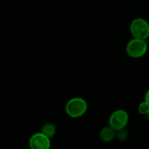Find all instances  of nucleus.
<instances>
[{
  "instance_id": "obj_1",
  "label": "nucleus",
  "mask_w": 149,
  "mask_h": 149,
  "mask_svg": "<svg viewBox=\"0 0 149 149\" xmlns=\"http://www.w3.org/2000/svg\"><path fill=\"white\" fill-rule=\"evenodd\" d=\"M88 109L87 102L84 98L75 97L70 99L65 105V113L68 116L74 119L81 117L85 114Z\"/></svg>"
},
{
  "instance_id": "obj_2",
  "label": "nucleus",
  "mask_w": 149,
  "mask_h": 149,
  "mask_svg": "<svg viewBox=\"0 0 149 149\" xmlns=\"http://www.w3.org/2000/svg\"><path fill=\"white\" fill-rule=\"evenodd\" d=\"M130 31L133 38L147 40L149 38V23L145 19L137 17L131 22Z\"/></svg>"
},
{
  "instance_id": "obj_3",
  "label": "nucleus",
  "mask_w": 149,
  "mask_h": 149,
  "mask_svg": "<svg viewBox=\"0 0 149 149\" xmlns=\"http://www.w3.org/2000/svg\"><path fill=\"white\" fill-rule=\"evenodd\" d=\"M148 42L146 40L133 38L126 46V52L132 58H140L146 55L148 50Z\"/></svg>"
},
{
  "instance_id": "obj_4",
  "label": "nucleus",
  "mask_w": 149,
  "mask_h": 149,
  "mask_svg": "<svg viewBox=\"0 0 149 149\" xmlns=\"http://www.w3.org/2000/svg\"><path fill=\"white\" fill-rule=\"evenodd\" d=\"M129 114L124 109H118L111 114L109 120V126L116 131L126 127L129 122Z\"/></svg>"
},
{
  "instance_id": "obj_5",
  "label": "nucleus",
  "mask_w": 149,
  "mask_h": 149,
  "mask_svg": "<svg viewBox=\"0 0 149 149\" xmlns=\"http://www.w3.org/2000/svg\"><path fill=\"white\" fill-rule=\"evenodd\" d=\"M50 138L42 132H36L29 139L30 149H50Z\"/></svg>"
},
{
  "instance_id": "obj_6",
  "label": "nucleus",
  "mask_w": 149,
  "mask_h": 149,
  "mask_svg": "<svg viewBox=\"0 0 149 149\" xmlns=\"http://www.w3.org/2000/svg\"><path fill=\"white\" fill-rule=\"evenodd\" d=\"M116 131L109 125L107 127H105L100 132V139L103 142H111L116 138Z\"/></svg>"
},
{
  "instance_id": "obj_7",
  "label": "nucleus",
  "mask_w": 149,
  "mask_h": 149,
  "mask_svg": "<svg viewBox=\"0 0 149 149\" xmlns=\"http://www.w3.org/2000/svg\"><path fill=\"white\" fill-rule=\"evenodd\" d=\"M56 127L52 123H47L43 125L41 130V132L46 135L49 138H52L55 136L56 133Z\"/></svg>"
},
{
  "instance_id": "obj_8",
  "label": "nucleus",
  "mask_w": 149,
  "mask_h": 149,
  "mask_svg": "<svg viewBox=\"0 0 149 149\" xmlns=\"http://www.w3.org/2000/svg\"><path fill=\"white\" fill-rule=\"evenodd\" d=\"M128 137H129V133L125 128L119 130L116 132V138H117L118 141H121V142L126 141L128 139Z\"/></svg>"
},
{
  "instance_id": "obj_9",
  "label": "nucleus",
  "mask_w": 149,
  "mask_h": 149,
  "mask_svg": "<svg viewBox=\"0 0 149 149\" xmlns=\"http://www.w3.org/2000/svg\"><path fill=\"white\" fill-rule=\"evenodd\" d=\"M149 111V104L146 100L141 102L138 106V112L142 115H147Z\"/></svg>"
},
{
  "instance_id": "obj_10",
  "label": "nucleus",
  "mask_w": 149,
  "mask_h": 149,
  "mask_svg": "<svg viewBox=\"0 0 149 149\" xmlns=\"http://www.w3.org/2000/svg\"><path fill=\"white\" fill-rule=\"evenodd\" d=\"M145 100L149 104V89L147 90L146 93L145 95Z\"/></svg>"
},
{
  "instance_id": "obj_11",
  "label": "nucleus",
  "mask_w": 149,
  "mask_h": 149,
  "mask_svg": "<svg viewBox=\"0 0 149 149\" xmlns=\"http://www.w3.org/2000/svg\"><path fill=\"white\" fill-rule=\"evenodd\" d=\"M146 116H147V119H148V120L149 121V111H148V113H147Z\"/></svg>"
}]
</instances>
